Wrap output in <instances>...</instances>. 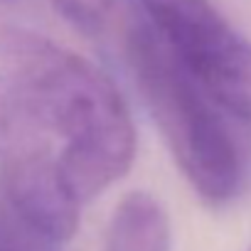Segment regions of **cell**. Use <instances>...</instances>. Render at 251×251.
Instances as JSON below:
<instances>
[{
	"mask_svg": "<svg viewBox=\"0 0 251 251\" xmlns=\"http://www.w3.org/2000/svg\"><path fill=\"white\" fill-rule=\"evenodd\" d=\"M0 59L40 128L59 141V173L81 204L131 170L133 118L113 81L96 64L18 27L0 32Z\"/></svg>",
	"mask_w": 251,
	"mask_h": 251,
	"instance_id": "cell-1",
	"label": "cell"
},
{
	"mask_svg": "<svg viewBox=\"0 0 251 251\" xmlns=\"http://www.w3.org/2000/svg\"><path fill=\"white\" fill-rule=\"evenodd\" d=\"M136 89L190 187L214 207L251 185V151L234 118L182 64L151 18L133 10L118 40Z\"/></svg>",
	"mask_w": 251,
	"mask_h": 251,
	"instance_id": "cell-2",
	"label": "cell"
},
{
	"mask_svg": "<svg viewBox=\"0 0 251 251\" xmlns=\"http://www.w3.org/2000/svg\"><path fill=\"white\" fill-rule=\"evenodd\" d=\"M197 81L251 128V42L209 0H138Z\"/></svg>",
	"mask_w": 251,
	"mask_h": 251,
	"instance_id": "cell-3",
	"label": "cell"
},
{
	"mask_svg": "<svg viewBox=\"0 0 251 251\" xmlns=\"http://www.w3.org/2000/svg\"><path fill=\"white\" fill-rule=\"evenodd\" d=\"M0 192L54 241L62 244L76 234L81 202L69 192L52 148L25 153L0 165Z\"/></svg>",
	"mask_w": 251,
	"mask_h": 251,
	"instance_id": "cell-4",
	"label": "cell"
},
{
	"mask_svg": "<svg viewBox=\"0 0 251 251\" xmlns=\"http://www.w3.org/2000/svg\"><path fill=\"white\" fill-rule=\"evenodd\" d=\"M103 251H170V219L148 192L126 195L111 214Z\"/></svg>",
	"mask_w": 251,
	"mask_h": 251,
	"instance_id": "cell-5",
	"label": "cell"
},
{
	"mask_svg": "<svg viewBox=\"0 0 251 251\" xmlns=\"http://www.w3.org/2000/svg\"><path fill=\"white\" fill-rule=\"evenodd\" d=\"M42 148H52L50 136L40 128L8 74H0V165Z\"/></svg>",
	"mask_w": 251,
	"mask_h": 251,
	"instance_id": "cell-6",
	"label": "cell"
},
{
	"mask_svg": "<svg viewBox=\"0 0 251 251\" xmlns=\"http://www.w3.org/2000/svg\"><path fill=\"white\" fill-rule=\"evenodd\" d=\"M52 5L84 37L116 45L136 10L128 0H52Z\"/></svg>",
	"mask_w": 251,
	"mask_h": 251,
	"instance_id": "cell-7",
	"label": "cell"
},
{
	"mask_svg": "<svg viewBox=\"0 0 251 251\" xmlns=\"http://www.w3.org/2000/svg\"><path fill=\"white\" fill-rule=\"evenodd\" d=\"M0 251H59V241L30 224L0 192Z\"/></svg>",
	"mask_w": 251,
	"mask_h": 251,
	"instance_id": "cell-8",
	"label": "cell"
},
{
	"mask_svg": "<svg viewBox=\"0 0 251 251\" xmlns=\"http://www.w3.org/2000/svg\"><path fill=\"white\" fill-rule=\"evenodd\" d=\"M249 251H251V249H249Z\"/></svg>",
	"mask_w": 251,
	"mask_h": 251,
	"instance_id": "cell-9",
	"label": "cell"
}]
</instances>
